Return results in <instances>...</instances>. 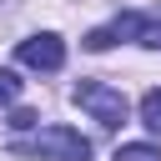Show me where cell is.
<instances>
[{"label":"cell","instance_id":"6da1fadb","mask_svg":"<svg viewBox=\"0 0 161 161\" xmlns=\"http://www.w3.org/2000/svg\"><path fill=\"white\" fill-rule=\"evenodd\" d=\"M10 156H40V161H86L91 156V141L70 126H45L35 136H15L5 146Z\"/></svg>","mask_w":161,"mask_h":161},{"label":"cell","instance_id":"7a4b0ae2","mask_svg":"<svg viewBox=\"0 0 161 161\" xmlns=\"http://www.w3.org/2000/svg\"><path fill=\"white\" fill-rule=\"evenodd\" d=\"M75 106L91 111L106 131H116V126L126 121V96H121L116 86H106V80H80V86H75Z\"/></svg>","mask_w":161,"mask_h":161},{"label":"cell","instance_id":"3957f363","mask_svg":"<svg viewBox=\"0 0 161 161\" xmlns=\"http://www.w3.org/2000/svg\"><path fill=\"white\" fill-rule=\"evenodd\" d=\"M20 65H30V70H60L65 65V45H60V35H30V40H20Z\"/></svg>","mask_w":161,"mask_h":161},{"label":"cell","instance_id":"277c9868","mask_svg":"<svg viewBox=\"0 0 161 161\" xmlns=\"http://www.w3.org/2000/svg\"><path fill=\"white\" fill-rule=\"evenodd\" d=\"M116 40H141V45H161V10H121L116 15Z\"/></svg>","mask_w":161,"mask_h":161},{"label":"cell","instance_id":"5b68a950","mask_svg":"<svg viewBox=\"0 0 161 161\" xmlns=\"http://www.w3.org/2000/svg\"><path fill=\"white\" fill-rule=\"evenodd\" d=\"M141 126L146 131H161V86L141 96Z\"/></svg>","mask_w":161,"mask_h":161},{"label":"cell","instance_id":"8992f818","mask_svg":"<svg viewBox=\"0 0 161 161\" xmlns=\"http://www.w3.org/2000/svg\"><path fill=\"white\" fill-rule=\"evenodd\" d=\"M111 161H161V151L156 146H146V141H131V146H116V156Z\"/></svg>","mask_w":161,"mask_h":161},{"label":"cell","instance_id":"52a82bcc","mask_svg":"<svg viewBox=\"0 0 161 161\" xmlns=\"http://www.w3.org/2000/svg\"><path fill=\"white\" fill-rule=\"evenodd\" d=\"M80 45H86V50H111V45H116V30H111V25H106V30H91Z\"/></svg>","mask_w":161,"mask_h":161},{"label":"cell","instance_id":"ba28073f","mask_svg":"<svg viewBox=\"0 0 161 161\" xmlns=\"http://www.w3.org/2000/svg\"><path fill=\"white\" fill-rule=\"evenodd\" d=\"M15 96H20V75L15 70H0V106H10Z\"/></svg>","mask_w":161,"mask_h":161},{"label":"cell","instance_id":"9c48e42d","mask_svg":"<svg viewBox=\"0 0 161 161\" xmlns=\"http://www.w3.org/2000/svg\"><path fill=\"white\" fill-rule=\"evenodd\" d=\"M30 126H35V111H15L10 116V131H30Z\"/></svg>","mask_w":161,"mask_h":161}]
</instances>
